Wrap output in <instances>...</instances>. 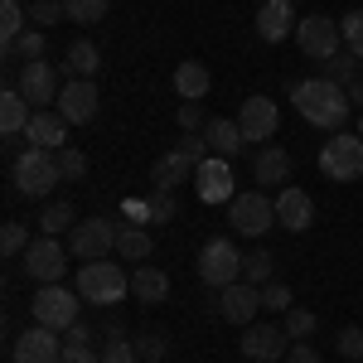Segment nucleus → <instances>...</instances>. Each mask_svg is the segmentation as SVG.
Masks as SVG:
<instances>
[{
	"mask_svg": "<svg viewBox=\"0 0 363 363\" xmlns=\"http://www.w3.org/2000/svg\"><path fill=\"white\" fill-rule=\"evenodd\" d=\"M291 102L301 107L310 126H320V131H344V121L354 112V102H349V87L330 83V78H306V83H291Z\"/></svg>",
	"mask_w": 363,
	"mask_h": 363,
	"instance_id": "f257e3e1",
	"label": "nucleus"
},
{
	"mask_svg": "<svg viewBox=\"0 0 363 363\" xmlns=\"http://www.w3.org/2000/svg\"><path fill=\"white\" fill-rule=\"evenodd\" d=\"M126 291H131V277L107 262V257H97V262H83L78 267V296H83L87 306H116V301H126Z\"/></svg>",
	"mask_w": 363,
	"mask_h": 363,
	"instance_id": "f03ea898",
	"label": "nucleus"
},
{
	"mask_svg": "<svg viewBox=\"0 0 363 363\" xmlns=\"http://www.w3.org/2000/svg\"><path fill=\"white\" fill-rule=\"evenodd\" d=\"M63 179L58 169V150H44V145H29L25 155H15V189L29 199L54 194V184Z\"/></svg>",
	"mask_w": 363,
	"mask_h": 363,
	"instance_id": "7ed1b4c3",
	"label": "nucleus"
},
{
	"mask_svg": "<svg viewBox=\"0 0 363 363\" xmlns=\"http://www.w3.org/2000/svg\"><path fill=\"white\" fill-rule=\"evenodd\" d=\"M228 223L242 238H267L277 228V199H267V189H242L228 203Z\"/></svg>",
	"mask_w": 363,
	"mask_h": 363,
	"instance_id": "20e7f679",
	"label": "nucleus"
},
{
	"mask_svg": "<svg viewBox=\"0 0 363 363\" xmlns=\"http://www.w3.org/2000/svg\"><path fill=\"white\" fill-rule=\"evenodd\" d=\"M78 306H83V296L78 291H68V286H44L34 301H29V310H34V325H49V330H58V335H68L73 325H78Z\"/></svg>",
	"mask_w": 363,
	"mask_h": 363,
	"instance_id": "39448f33",
	"label": "nucleus"
},
{
	"mask_svg": "<svg viewBox=\"0 0 363 363\" xmlns=\"http://www.w3.org/2000/svg\"><path fill=\"white\" fill-rule=\"evenodd\" d=\"M199 281L213 286V291H223V286H233V281H242V252L233 247L228 238L203 242V252H199Z\"/></svg>",
	"mask_w": 363,
	"mask_h": 363,
	"instance_id": "423d86ee",
	"label": "nucleus"
},
{
	"mask_svg": "<svg viewBox=\"0 0 363 363\" xmlns=\"http://www.w3.org/2000/svg\"><path fill=\"white\" fill-rule=\"evenodd\" d=\"M320 169L330 179H359L363 174V136H349V131H335V136L320 145Z\"/></svg>",
	"mask_w": 363,
	"mask_h": 363,
	"instance_id": "0eeeda50",
	"label": "nucleus"
},
{
	"mask_svg": "<svg viewBox=\"0 0 363 363\" xmlns=\"http://www.w3.org/2000/svg\"><path fill=\"white\" fill-rule=\"evenodd\" d=\"M116 233H121V228H116L112 218H92V223H78V228H68V252H73L78 262H97V257L116 252Z\"/></svg>",
	"mask_w": 363,
	"mask_h": 363,
	"instance_id": "6e6552de",
	"label": "nucleus"
},
{
	"mask_svg": "<svg viewBox=\"0 0 363 363\" xmlns=\"http://www.w3.org/2000/svg\"><path fill=\"white\" fill-rule=\"evenodd\" d=\"M339 39H344V29H339L330 15H306V20L296 25V44H301V54H310L315 63L335 58L339 54Z\"/></svg>",
	"mask_w": 363,
	"mask_h": 363,
	"instance_id": "1a4fd4ad",
	"label": "nucleus"
},
{
	"mask_svg": "<svg viewBox=\"0 0 363 363\" xmlns=\"http://www.w3.org/2000/svg\"><path fill=\"white\" fill-rule=\"evenodd\" d=\"M194 189L203 203H233L238 199V174H233V165H228L223 155H208L194 169Z\"/></svg>",
	"mask_w": 363,
	"mask_h": 363,
	"instance_id": "9d476101",
	"label": "nucleus"
},
{
	"mask_svg": "<svg viewBox=\"0 0 363 363\" xmlns=\"http://www.w3.org/2000/svg\"><path fill=\"white\" fill-rule=\"evenodd\" d=\"M15 87L29 97V107H49V102H58V92H63L58 68H49L44 58H39V63H20V68H15Z\"/></svg>",
	"mask_w": 363,
	"mask_h": 363,
	"instance_id": "9b49d317",
	"label": "nucleus"
},
{
	"mask_svg": "<svg viewBox=\"0 0 363 363\" xmlns=\"http://www.w3.org/2000/svg\"><path fill=\"white\" fill-rule=\"evenodd\" d=\"M242 354L252 363H277L291 354V335H286V325H247L242 330Z\"/></svg>",
	"mask_w": 363,
	"mask_h": 363,
	"instance_id": "f8f14e48",
	"label": "nucleus"
},
{
	"mask_svg": "<svg viewBox=\"0 0 363 363\" xmlns=\"http://www.w3.org/2000/svg\"><path fill=\"white\" fill-rule=\"evenodd\" d=\"M10 359L15 363H63V339L49 325H34V330H25V335L15 339V354Z\"/></svg>",
	"mask_w": 363,
	"mask_h": 363,
	"instance_id": "ddd939ff",
	"label": "nucleus"
},
{
	"mask_svg": "<svg viewBox=\"0 0 363 363\" xmlns=\"http://www.w3.org/2000/svg\"><path fill=\"white\" fill-rule=\"evenodd\" d=\"M54 107L63 112L68 126H87V121L97 116V83H92V78H73V83H63V92H58Z\"/></svg>",
	"mask_w": 363,
	"mask_h": 363,
	"instance_id": "4468645a",
	"label": "nucleus"
},
{
	"mask_svg": "<svg viewBox=\"0 0 363 363\" xmlns=\"http://www.w3.org/2000/svg\"><path fill=\"white\" fill-rule=\"evenodd\" d=\"M25 272L39 286H54L63 272H68V252L58 247V238H39V242H29V252H25Z\"/></svg>",
	"mask_w": 363,
	"mask_h": 363,
	"instance_id": "2eb2a0df",
	"label": "nucleus"
},
{
	"mask_svg": "<svg viewBox=\"0 0 363 363\" xmlns=\"http://www.w3.org/2000/svg\"><path fill=\"white\" fill-rule=\"evenodd\" d=\"M238 126H242L247 145L272 140V136H277V126H281L277 102H272V97H247V102H242V112H238Z\"/></svg>",
	"mask_w": 363,
	"mask_h": 363,
	"instance_id": "dca6fc26",
	"label": "nucleus"
},
{
	"mask_svg": "<svg viewBox=\"0 0 363 363\" xmlns=\"http://www.w3.org/2000/svg\"><path fill=\"white\" fill-rule=\"evenodd\" d=\"M262 310V286H247V281H233L218 291V315L228 325H252V315Z\"/></svg>",
	"mask_w": 363,
	"mask_h": 363,
	"instance_id": "f3484780",
	"label": "nucleus"
},
{
	"mask_svg": "<svg viewBox=\"0 0 363 363\" xmlns=\"http://www.w3.org/2000/svg\"><path fill=\"white\" fill-rule=\"evenodd\" d=\"M315 223V199L296 184L277 189V228H291V233H306Z\"/></svg>",
	"mask_w": 363,
	"mask_h": 363,
	"instance_id": "a211bd4d",
	"label": "nucleus"
},
{
	"mask_svg": "<svg viewBox=\"0 0 363 363\" xmlns=\"http://www.w3.org/2000/svg\"><path fill=\"white\" fill-rule=\"evenodd\" d=\"M29 145H44V150H63L68 145V121L58 107H39V112L29 116Z\"/></svg>",
	"mask_w": 363,
	"mask_h": 363,
	"instance_id": "6ab92c4d",
	"label": "nucleus"
},
{
	"mask_svg": "<svg viewBox=\"0 0 363 363\" xmlns=\"http://www.w3.org/2000/svg\"><path fill=\"white\" fill-rule=\"evenodd\" d=\"M257 34H262L267 44H281L286 34H296V10H291V0H262V5H257Z\"/></svg>",
	"mask_w": 363,
	"mask_h": 363,
	"instance_id": "aec40b11",
	"label": "nucleus"
},
{
	"mask_svg": "<svg viewBox=\"0 0 363 363\" xmlns=\"http://www.w3.org/2000/svg\"><path fill=\"white\" fill-rule=\"evenodd\" d=\"M203 140H208V150H213V155H223V160H233V155L247 145L242 126H238V116H208V126H203Z\"/></svg>",
	"mask_w": 363,
	"mask_h": 363,
	"instance_id": "412c9836",
	"label": "nucleus"
},
{
	"mask_svg": "<svg viewBox=\"0 0 363 363\" xmlns=\"http://www.w3.org/2000/svg\"><path fill=\"white\" fill-rule=\"evenodd\" d=\"M252 174H257V184H262V189H286V179H291V150L267 145V150L257 155Z\"/></svg>",
	"mask_w": 363,
	"mask_h": 363,
	"instance_id": "4be33fe9",
	"label": "nucleus"
},
{
	"mask_svg": "<svg viewBox=\"0 0 363 363\" xmlns=\"http://www.w3.org/2000/svg\"><path fill=\"white\" fill-rule=\"evenodd\" d=\"M131 296H136L140 306H160V301L169 296V277L160 272V267L136 262V272H131Z\"/></svg>",
	"mask_w": 363,
	"mask_h": 363,
	"instance_id": "5701e85b",
	"label": "nucleus"
},
{
	"mask_svg": "<svg viewBox=\"0 0 363 363\" xmlns=\"http://www.w3.org/2000/svg\"><path fill=\"white\" fill-rule=\"evenodd\" d=\"M194 169H199L194 160H184L179 150H169V155H160V160L150 165V184H155V189H179L184 179H194Z\"/></svg>",
	"mask_w": 363,
	"mask_h": 363,
	"instance_id": "b1692460",
	"label": "nucleus"
},
{
	"mask_svg": "<svg viewBox=\"0 0 363 363\" xmlns=\"http://www.w3.org/2000/svg\"><path fill=\"white\" fill-rule=\"evenodd\" d=\"M208 87H213V78H208V68H203L199 58H184V63L174 68V92H179L184 102H199V97H208Z\"/></svg>",
	"mask_w": 363,
	"mask_h": 363,
	"instance_id": "393cba45",
	"label": "nucleus"
},
{
	"mask_svg": "<svg viewBox=\"0 0 363 363\" xmlns=\"http://www.w3.org/2000/svg\"><path fill=\"white\" fill-rule=\"evenodd\" d=\"M0 131H5V136L29 131V97L20 87H5V97H0Z\"/></svg>",
	"mask_w": 363,
	"mask_h": 363,
	"instance_id": "a878e982",
	"label": "nucleus"
},
{
	"mask_svg": "<svg viewBox=\"0 0 363 363\" xmlns=\"http://www.w3.org/2000/svg\"><path fill=\"white\" fill-rule=\"evenodd\" d=\"M150 247H155V242H150V233H145L140 223H126L121 233H116V257H126V262H145Z\"/></svg>",
	"mask_w": 363,
	"mask_h": 363,
	"instance_id": "bb28decb",
	"label": "nucleus"
},
{
	"mask_svg": "<svg viewBox=\"0 0 363 363\" xmlns=\"http://www.w3.org/2000/svg\"><path fill=\"white\" fill-rule=\"evenodd\" d=\"M359 63H363L359 54H349V49H344V54H335V58H325V63H320V78H330V83L349 87V83H359V78H363Z\"/></svg>",
	"mask_w": 363,
	"mask_h": 363,
	"instance_id": "cd10ccee",
	"label": "nucleus"
},
{
	"mask_svg": "<svg viewBox=\"0 0 363 363\" xmlns=\"http://www.w3.org/2000/svg\"><path fill=\"white\" fill-rule=\"evenodd\" d=\"M97 68H102V54H97V44H92V39L68 44V73H73V78H92Z\"/></svg>",
	"mask_w": 363,
	"mask_h": 363,
	"instance_id": "c85d7f7f",
	"label": "nucleus"
},
{
	"mask_svg": "<svg viewBox=\"0 0 363 363\" xmlns=\"http://www.w3.org/2000/svg\"><path fill=\"white\" fill-rule=\"evenodd\" d=\"M272 272H277V257L267 247H252L247 257H242V281H247V286H272Z\"/></svg>",
	"mask_w": 363,
	"mask_h": 363,
	"instance_id": "c756f323",
	"label": "nucleus"
},
{
	"mask_svg": "<svg viewBox=\"0 0 363 363\" xmlns=\"http://www.w3.org/2000/svg\"><path fill=\"white\" fill-rule=\"evenodd\" d=\"M49 49V39H44V29H25L15 44H5V58H20V63H39Z\"/></svg>",
	"mask_w": 363,
	"mask_h": 363,
	"instance_id": "7c9ffc66",
	"label": "nucleus"
},
{
	"mask_svg": "<svg viewBox=\"0 0 363 363\" xmlns=\"http://www.w3.org/2000/svg\"><path fill=\"white\" fill-rule=\"evenodd\" d=\"M102 363H140V359H136V339H126V330H121V325H112V330H107Z\"/></svg>",
	"mask_w": 363,
	"mask_h": 363,
	"instance_id": "2f4dec72",
	"label": "nucleus"
},
{
	"mask_svg": "<svg viewBox=\"0 0 363 363\" xmlns=\"http://www.w3.org/2000/svg\"><path fill=\"white\" fill-rule=\"evenodd\" d=\"M63 15H68L73 25L92 29V25H102V20H107V0H63Z\"/></svg>",
	"mask_w": 363,
	"mask_h": 363,
	"instance_id": "473e14b6",
	"label": "nucleus"
},
{
	"mask_svg": "<svg viewBox=\"0 0 363 363\" xmlns=\"http://www.w3.org/2000/svg\"><path fill=\"white\" fill-rule=\"evenodd\" d=\"M39 228H44V238H58L63 228H78V213H73V203H49V208L39 213Z\"/></svg>",
	"mask_w": 363,
	"mask_h": 363,
	"instance_id": "72a5a7b5",
	"label": "nucleus"
},
{
	"mask_svg": "<svg viewBox=\"0 0 363 363\" xmlns=\"http://www.w3.org/2000/svg\"><path fill=\"white\" fill-rule=\"evenodd\" d=\"M20 34H25V10H20V0H0V39L15 44Z\"/></svg>",
	"mask_w": 363,
	"mask_h": 363,
	"instance_id": "f704fd0d",
	"label": "nucleus"
},
{
	"mask_svg": "<svg viewBox=\"0 0 363 363\" xmlns=\"http://www.w3.org/2000/svg\"><path fill=\"white\" fill-rule=\"evenodd\" d=\"M315 325H320V320H315V310H306V306H291V310H286V335L296 339V344L315 335Z\"/></svg>",
	"mask_w": 363,
	"mask_h": 363,
	"instance_id": "c9c22d12",
	"label": "nucleus"
},
{
	"mask_svg": "<svg viewBox=\"0 0 363 363\" xmlns=\"http://www.w3.org/2000/svg\"><path fill=\"white\" fill-rule=\"evenodd\" d=\"M0 252H5V257H25V252H29L25 223H5V228H0Z\"/></svg>",
	"mask_w": 363,
	"mask_h": 363,
	"instance_id": "e433bc0d",
	"label": "nucleus"
},
{
	"mask_svg": "<svg viewBox=\"0 0 363 363\" xmlns=\"http://www.w3.org/2000/svg\"><path fill=\"white\" fill-rule=\"evenodd\" d=\"M335 344H339V354H344L349 363H363V330L359 325H344Z\"/></svg>",
	"mask_w": 363,
	"mask_h": 363,
	"instance_id": "4c0bfd02",
	"label": "nucleus"
},
{
	"mask_svg": "<svg viewBox=\"0 0 363 363\" xmlns=\"http://www.w3.org/2000/svg\"><path fill=\"white\" fill-rule=\"evenodd\" d=\"M339 29H344V44H349V54L363 58V10H349L344 20H339Z\"/></svg>",
	"mask_w": 363,
	"mask_h": 363,
	"instance_id": "58836bf2",
	"label": "nucleus"
},
{
	"mask_svg": "<svg viewBox=\"0 0 363 363\" xmlns=\"http://www.w3.org/2000/svg\"><path fill=\"white\" fill-rule=\"evenodd\" d=\"M174 189H155L150 194V223H174Z\"/></svg>",
	"mask_w": 363,
	"mask_h": 363,
	"instance_id": "ea45409f",
	"label": "nucleus"
},
{
	"mask_svg": "<svg viewBox=\"0 0 363 363\" xmlns=\"http://www.w3.org/2000/svg\"><path fill=\"white\" fill-rule=\"evenodd\" d=\"M296 306V296H291V286H281V281H272V286H262V310H286Z\"/></svg>",
	"mask_w": 363,
	"mask_h": 363,
	"instance_id": "a19ab883",
	"label": "nucleus"
},
{
	"mask_svg": "<svg viewBox=\"0 0 363 363\" xmlns=\"http://www.w3.org/2000/svg\"><path fill=\"white\" fill-rule=\"evenodd\" d=\"M136 359H140V363H160V359H165V335H160V330L140 335V339H136Z\"/></svg>",
	"mask_w": 363,
	"mask_h": 363,
	"instance_id": "79ce46f5",
	"label": "nucleus"
},
{
	"mask_svg": "<svg viewBox=\"0 0 363 363\" xmlns=\"http://www.w3.org/2000/svg\"><path fill=\"white\" fill-rule=\"evenodd\" d=\"M58 169H63V179H83L87 174V155L73 150V145H63V150H58Z\"/></svg>",
	"mask_w": 363,
	"mask_h": 363,
	"instance_id": "37998d69",
	"label": "nucleus"
},
{
	"mask_svg": "<svg viewBox=\"0 0 363 363\" xmlns=\"http://www.w3.org/2000/svg\"><path fill=\"white\" fill-rule=\"evenodd\" d=\"M29 20L34 25H58L63 20V0H34L29 5Z\"/></svg>",
	"mask_w": 363,
	"mask_h": 363,
	"instance_id": "c03bdc74",
	"label": "nucleus"
},
{
	"mask_svg": "<svg viewBox=\"0 0 363 363\" xmlns=\"http://www.w3.org/2000/svg\"><path fill=\"white\" fill-rule=\"evenodd\" d=\"M174 116H179V131H203V126H208V116L199 112L194 102H184V107H179Z\"/></svg>",
	"mask_w": 363,
	"mask_h": 363,
	"instance_id": "a18cd8bd",
	"label": "nucleus"
},
{
	"mask_svg": "<svg viewBox=\"0 0 363 363\" xmlns=\"http://www.w3.org/2000/svg\"><path fill=\"white\" fill-rule=\"evenodd\" d=\"M63 363H102L92 344H63Z\"/></svg>",
	"mask_w": 363,
	"mask_h": 363,
	"instance_id": "49530a36",
	"label": "nucleus"
},
{
	"mask_svg": "<svg viewBox=\"0 0 363 363\" xmlns=\"http://www.w3.org/2000/svg\"><path fill=\"white\" fill-rule=\"evenodd\" d=\"M286 363H320V354H315V349H310L306 339H301V344H291V354H286Z\"/></svg>",
	"mask_w": 363,
	"mask_h": 363,
	"instance_id": "de8ad7c7",
	"label": "nucleus"
},
{
	"mask_svg": "<svg viewBox=\"0 0 363 363\" xmlns=\"http://www.w3.org/2000/svg\"><path fill=\"white\" fill-rule=\"evenodd\" d=\"M68 344H97V335H92V330H87L83 320H78V325L68 330Z\"/></svg>",
	"mask_w": 363,
	"mask_h": 363,
	"instance_id": "09e8293b",
	"label": "nucleus"
},
{
	"mask_svg": "<svg viewBox=\"0 0 363 363\" xmlns=\"http://www.w3.org/2000/svg\"><path fill=\"white\" fill-rule=\"evenodd\" d=\"M349 102H354V107H363V78H359V83H349Z\"/></svg>",
	"mask_w": 363,
	"mask_h": 363,
	"instance_id": "8fccbe9b",
	"label": "nucleus"
},
{
	"mask_svg": "<svg viewBox=\"0 0 363 363\" xmlns=\"http://www.w3.org/2000/svg\"><path fill=\"white\" fill-rule=\"evenodd\" d=\"M359 136H363V116H359Z\"/></svg>",
	"mask_w": 363,
	"mask_h": 363,
	"instance_id": "3c124183",
	"label": "nucleus"
},
{
	"mask_svg": "<svg viewBox=\"0 0 363 363\" xmlns=\"http://www.w3.org/2000/svg\"><path fill=\"white\" fill-rule=\"evenodd\" d=\"M257 5H262V0H257Z\"/></svg>",
	"mask_w": 363,
	"mask_h": 363,
	"instance_id": "603ef678",
	"label": "nucleus"
}]
</instances>
